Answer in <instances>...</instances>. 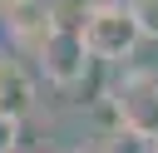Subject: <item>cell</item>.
Masks as SVG:
<instances>
[{
  "mask_svg": "<svg viewBox=\"0 0 158 153\" xmlns=\"http://www.w3.org/2000/svg\"><path fill=\"white\" fill-rule=\"evenodd\" d=\"M99 153H158V143H153V138H143L138 128H123V133L104 138V148H99Z\"/></svg>",
  "mask_w": 158,
  "mask_h": 153,
  "instance_id": "8992f818",
  "label": "cell"
},
{
  "mask_svg": "<svg viewBox=\"0 0 158 153\" xmlns=\"http://www.w3.org/2000/svg\"><path fill=\"white\" fill-rule=\"evenodd\" d=\"M5 30L25 44V49H40V39L54 30V0H20L5 10Z\"/></svg>",
  "mask_w": 158,
  "mask_h": 153,
  "instance_id": "277c9868",
  "label": "cell"
},
{
  "mask_svg": "<svg viewBox=\"0 0 158 153\" xmlns=\"http://www.w3.org/2000/svg\"><path fill=\"white\" fill-rule=\"evenodd\" d=\"M114 94H118V104H123V123L158 143V74H143V69H138V74H128Z\"/></svg>",
  "mask_w": 158,
  "mask_h": 153,
  "instance_id": "3957f363",
  "label": "cell"
},
{
  "mask_svg": "<svg viewBox=\"0 0 158 153\" xmlns=\"http://www.w3.org/2000/svg\"><path fill=\"white\" fill-rule=\"evenodd\" d=\"M133 5V20L143 30V39H158V0H128Z\"/></svg>",
  "mask_w": 158,
  "mask_h": 153,
  "instance_id": "52a82bcc",
  "label": "cell"
},
{
  "mask_svg": "<svg viewBox=\"0 0 158 153\" xmlns=\"http://www.w3.org/2000/svg\"><path fill=\"white\" fill-rule=\"evenodd\" d=\"M35 59H40V69H44V79L59 84V89H74V84L99 64V59L89 54V44H84L79 30H49V35L40 39Z\"/></svg>",
  "mask_w": 158,
  "mask_h": 153,
  "instance_id": "7a4b0ae2",
  "label": "cell"
},
{
  "mask_svg": "<svg viewBox=\"0 0 158 153\" xmlns=\"http://www.w3.org/2000/svg\"><path fill=\"white\" fill-rule=\"evenodd\" d=\"M0 64H5V49H0Z\"/></svg>",
  "mask_w": 158,
  "mask_h": 153,
  "instance_id": "7c38bea8",
  "label": "cell"
},
{
  "mask_svg": "<svg viewBox=\"0 0 158 153\" xmlns=\"http://www.w3.org/2000/svg\"><path fill=\"white\" fill-rule=\"evenodd\" d=\"M94 5H128V0H94Z\"/></svg>",
  "mask_w": 158,
  "mask_h": 153,
  "instance_id": "9c48e42d",
  "label": "cell"
},
{
  "mask_svg": "<svg viewBox=\"0 0 158 153\" xmlns=\"http://www.w3.org/2000/svg\"><path fill=\"white\" fill-rule=\"evenodd\" d=\"M30 109H35V74L20 59L5 54V64H0V114L15 118V123H25Z\"/></svg>",
  "mask_w": 158,
  "mask_h": 153,
  "instance_id": "5b68a950",
  "label": "cell"
},
{
  "mask_svg": "<svg viewBox=\"0 0 158 153\" xmlns=\"http://www.w3.org/2000/svg\"><path fill=\"white\" fill-rule=\"evenodd\" d=\"M10 5H20V0H0V10H10Z\"/></svg>",
  "mask_w": 158,
  "mask_h": 153,
  "instance_id": "30bf717a",
  "label": "cell"
},
{
  "mask_svg": "<svg viewBox=\"0 0 158 153\" xmlns=\"http://www.w3.org/2000/svg\"><path fill=\"white\" fill-rule=\"evenodd\" d=\"M20 143H25V138H20V123H15V118H5V114H0V153H15V148H20Z\"/></svg>",
  "mask_w": 158,
  "mask_h": 153,
  "instance_id": "ba28073f",
  "label": "cell"
},
{
  "mask_svg": "<svg viewBox=\"0 0 158 153\" xmlns=\"http://www.w3.org/2000/svg\"><path fill=\"white\" fill-rule=\"evenodd\" d=\"M64 153H84V148H64Z\"/></svg>",
  "mask_w": 158,
  "mask_h": 153,
  "instance_id": "8fae6325",
  "label": "cell"
},
{
  "mask_svg": "<svg viewBox=\"0 0 158 153\" xmlns=\"http://www.w3.org/2000/svg\"><path fill=\"white\" fill-rule=\"evenodd\" d=\"M143 30L133 20V5H94L89 20H84V44L99 64H114V59H128L138 49Z\"/></svg>",
  "mask_w": 158,
  "mask_h": 153,
  "instance_id": "6da1fadb",
  "label": "cell"
}]
</instances>
